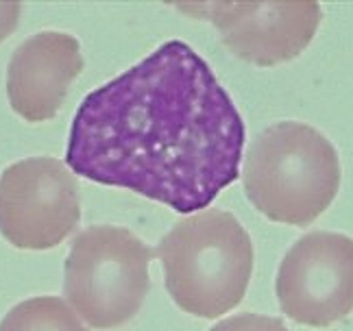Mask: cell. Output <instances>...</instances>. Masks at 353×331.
<instances>
[{"instance_id": "cell-4", "label": "cell", "mask_w": 353, "mask_h": 331, "mask_svg": "<svg viewBox=\"0 0 353 331\" xmlns=\"http://www.w3.org/2000/svg\"><path fill=\"white\" fill-rule=\"evenodd\" d=\"M157 251L116 225H94L72 242L63 266V297L90 329L127 325L144 305Z\"/></svg>"}, {"instance_id": "cell-3", "label": "cell", "mask_w": 353, "mask_h": 331, "mask_svg": "<svg viewBox=\"0 0 353 331\" xmlns=\"http://www.w3.org/2000/svg\"><path fill=\"white\" fill-rule=\"evenodd\" d=\"M176 308L199 319H221L247 294L253 242L240 220L208 207L176 223L155 248Z\"/></svg>"}, {"instance_id": "cell-1", "label": "cell", "mask_w": 353, "mask_h": 331, "mask_svg": "<svg viewBox=\"0 0 353 331\" xmlns=\"http://www.w3.org/2000/svg\"><path fill=\"white\" fill-rule=\"evenodd\" d=\"M244 140L238 107L208 61L170 39L85 96L65 163L90 181L196 214L240 177Z\"/></svg>"}, {"instance_id": "cell-6", "label": "cell", "mask_w": 353, "mask_h": 331, "mask_svg": "<svg viewBox=\"0 0 353 331\" xmlns=\"http://www.w3.org/2000/svg\"><path fill=\"white\" fill-rule=\"evenodd\" d=\"M275 292L281 312L305 327H332L353 312V240L314 231L283 255Z\"/></svg>"}, {"instance_id": "cell-11", "label": "cell", "mask_w": 353, "mask_h": 331, "mask_svg": "<svg viewBox=\"0 0 353 331\" xmlns=\"http://www.w3.org/2000/svg\"><path fill=\"white\" fill-rule=\"evenodd\" d=\"M20 13H22V5L16 3V0H9V3H3V0H0V41L7 39L13 31H16Z\"/></svg>"}, {"instance_id": "cell-9", "label": "cell", "mask_w": 353, "mask_h": 331, "mask_svg": "<svg viewBox=\"0 0 353 331\" xmlns=\"http://www.w3.org/2000/svg\"><path fill=\"white\" fill-rule=\"evenodd\" d=\"M0 331H88V327L63 299L33 297L7 312Z\"/></svg>"}, {"instance_id": "cell-8", "label": "cell", "mask_w": 353, "mask_h": 331, "mask_svg": "<svg viewBox=\"0 0 353 331\" xmlns=\"http://www.w3.org/2000/svg\"><path fill=\"white\" fill-rule=\"evenodd\" d=\"M83 70L79 39L44 31L13 50L7 68V99L26 122H44L59 114L72 81Z\"/></svg>"}, {"instance_id": "cell-5", "label": "cell", "mask_w": 353, "mask_h": 331, "mask_svg": "<svg viewBox=\"0 0 353 331\" xmlns=\"http://www.w3.org/2000/svg\"><path fill=\"white\" fill-rule=\"evenodd\" d=\"M81 220L74 174L55 157L11 163L0 179V233L16 248L59 246Z\"/></svg>"}, {"instance_id": "cell-7", "label": "cell", "mask_w": 353, "mask_h": 331, "mask_svg": "<svg viewBox=\"0 0 353 331\" xmlns=\"http://www.w3.org/2000/svg\"><path fill=\"white\" fill-rule=\"evenodd\" d=\"M194 9L219 31L223 44L236 57L260 68H273L296 59L314 39L323 18L316 0H264V3H216L179 5Z\"/></svg>"}, {"instance_id": "cell-2", "label": "cell", "mask_w": 353, "mask_h": 331, "mask_svg": "<svg viewBox=\"0 0 353 331\" xmlns=\"http://www.w3.org/2000/svg\"><path fill=\"white\" fill-rule=\"evenodd\" d=\"M341 190V159L334 144L305 122L270 124L251 142L244 159V192L273 223L310 227Z\"/></svg>"}, {"instance_id": "cell-10", "label": "cell", "mask_w": 353, "mask_h": 331, "mask_svg": "<svg viewBox=\"0 0 353 331\" xmlns=\"http://www.w3.org/2000/svg\"><path fill=\"white\" fill-rule=\"evenodd\" d=\"M210 331H288L281 319L264 314H236L214 325Z\"/></svg>"}]
</instances>
